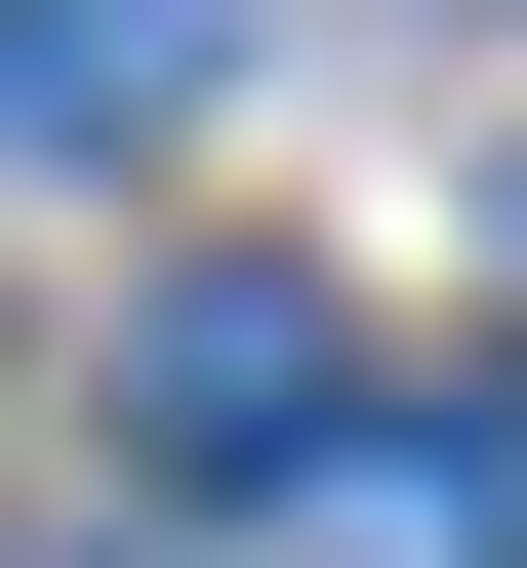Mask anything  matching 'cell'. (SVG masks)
Instances as JSON below:
<instances>
[{"mask_svg": "<svg viewBox=\"0 0 527 568\" xmlns=\"http://www.w3.org/2000/svg\"><path fill=\"white\" fill-rule=\"evenodd\" d=\"M122 447H163V487H325L365 447V325L284 244H163V284H122Z\"/></svg>", "mask_w": 527, "mask_h": 568, "instance_id": "6da1fadb", "label": "cell"}, {"mask_svg": "<svg viewBox=\"0 0 527 568\" xmlns=\"http://www.w3.org/2000/svg\"><path fill=\"white\" fill-rule=\"evenodd\" d=\"M203 82H244V0H0V163H122Z\"/></svg>", "mask_w": 527, "mask_h": 568, "instance_id": "7a4b0ae2", "label": "cell"}, {"mask_svg": "<svg viewBox=\"0 0 527 568\" xmlns=\"http://www.w3.org/2000/svg\"><path fill=\"white\" fill-rule=\"evenodd\" d=\"M325 528H365V568H527V366L365 406V447H325Z\"/></svg>", "mask_w": 527, "mask_h": 568, "instance_id": "3957f363", "label": "cell"}]
</instances>
